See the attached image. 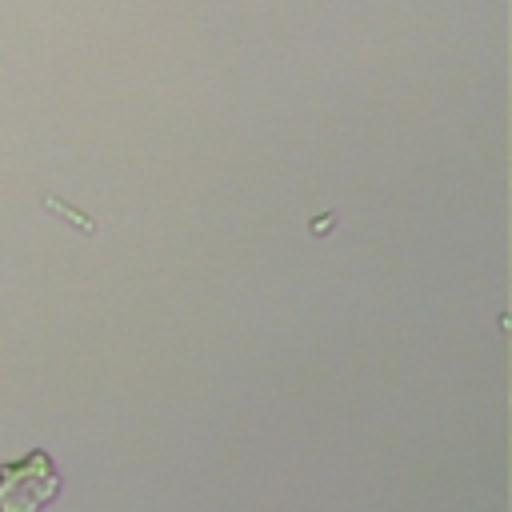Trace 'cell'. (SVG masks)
Returning <instances> with one entry per match:
<instances>
[{
  "label": "cell",
  "instance_id": "6da1fadb",
  "mask_svg": "<svg viewBox=\"0 0 512 512\" xmlns=\"http://www.w3.org/2000/svg\"><path fill=\"white\" fill-rule=\"evenodd\" d=\"M64 488L48 448H32L20 460L0 464V512H44Z\"/></svg>",
  "mask_w": 512,
  "mask_h": 512
},
{
  "label": "cell",
  "instance_id": "7a4b0ae2",
  "mask_svg": "<svg viewBox=\"0 0 512 512\" xmlns=\"http://www.w3.org/2000/svg\"><path fill=\"white\" fill-rule=\"evenodd\" d=\"M40 200H44V208H48L52 216H60V220H72V224H76L80 232H88V236L96 232V220H88L84 212H76V208H68V204H60V200H56L52 192H40Z\"/></svg>",
  "mask_w": 512,
  "mask_h": 512
},
{
  "label": "cell",
  "instance_id": "3957f363",
  "mask_svg": "<svg viewBox=\"0 0 512 512\" xmlns=\"http://www.w3.org/2000/svg\"><path fill=\"white\" fill-rule=\"evenodd\" d=\"M332 228V216H324V220H312V232H328Z\"/></svg>",
  "mask_w": 512,
  "mask_h": 512
}]
</instances>
